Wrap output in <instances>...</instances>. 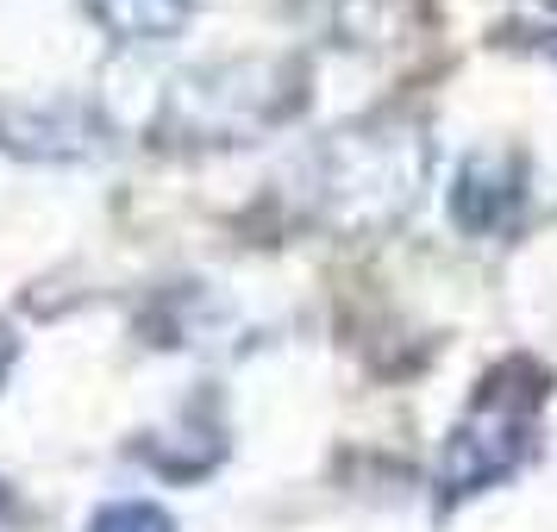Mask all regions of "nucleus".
Here are the masks:
<instances>
[{
  "label": "nucleus",
  "mask_w": 557,
  "mask_h": 532,
  "mask_svg": "<svg viewBox=\"0 0 557 532\" xmlns=\"http://www.w3.org/2000/svg\"><path fill=\"white\" fill-rule=\"evenodd\" d=\"M507 207H513V188H507V176H495V163L488 157H476L463 176H457L451 188V213L463 232H488L495 220H502Z\"/></svg>",
  "instance_id": "obj_1"
},
{
  "label": "nucleus",
  "mask_w": 557,
  "mask_h": 532,
  "mask_svg": "<svg viewBox=\"0 0 557 532\" xmlns=\"http://www.w3.org/2000/svg\"><path fill=\"white\" fill-rule=\"evenodd\" d=\"M120 38H170L188 26V0H88Z\"/></svg>",
  "instance_id": "obj_2"
},
{
  "label": "nucleus",
  "mask_w": 557,
  "mask_h": 532,
  "mask_svg": "<svg viewBox=\"0 0 557 532\" xmlns=\"http://www.w3.org/2000/svg\"><path fill=\"white\" fill-rule=\"evenodd\" d=\"M88 532H176V527H170V514L151 507V502H113V507L95 514Z\"/></svg>",
  "instance_id": "obj_3"
},
{
  "label": "nucleus",
  "mask_w": 557,
  "mask_h": 532,
  "mask_svg": "<svg viewBox=\"0 0 557 532\" xmlns=\"http://www.w3.org/2000/svg\"><path fill=\"white\" fill-rule=\"evenodd\" d=\"M7 351H13V345H7V332H0V363H7Z\"/></svg>",
  "instance_id": "obj_4"
}]
</instances>
